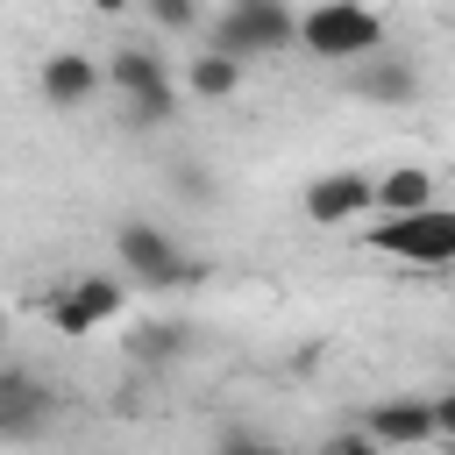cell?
Here are the masks:
<instances>
[{"mask_svg": "<svg viewBox=\"0 0 455 455\" xmlns=\"http://www.w3.org/2000/svg\"><path fill=\"white\" fill-rule=\"evenodd\" d=\"M50 419H57V391L36 370L0 363V441H36Z\"/></svg>", "mask_w": 455, "mask_h": 455, "instance_id": "8992f818", "label": "cell"}, {"mask_svg": "<svg viewBox=\"0 0 455 455\" xmlns=\"http://www.w3.org/2000/svg\"><path fill=\"white\" fill-rule=\"evenodd\" d=\"M114 256H121V270L135 277V284H199V263L171 242V228H156V220H121L114 228Z\"/></svg>", "mask_w": 455, "mask_h": 455, "instance_id": "277c9868", "label": "cell"}, {"mask_svg": "<svg viewBox=\"0 0 455 455\" xmlns=\"http://www.w3.org/2000/svg\"><path fill=\"white\" fill-rule=\"evenodd\" d=\"M384 220H405V213H419V206H434V171H419V164H398V171H384L377 178V199H370Z\"/></svg>", "mask_w": 455, "mask_h": 455, "instance_id": "7c38bea8", "label": "cell"}, {"mask_svg": "<svg viewBox=\"0 0 455 455\" xmlns=\"http://www.w3.org/2000/svg\"><path fill=\"white\" fill-rule=\"evenodd\" d=\"M36 85H43V100H50V107H64V114H71V107H85V100L107 85V71H100V57H92V50H50V57H43V71H36Z\"/></svg>", "mask_w": 455, "mask_h": 455, "instance_id": "9c48e42d", "label": "cell"}, {"mask_svg": "<svg viewBox=\"0 0 455 455\" xmlns=\"http://www.w3.org/2000/svg\"><path fill=\"white\" fill-rule=\"evenodd\" d=\"M370 199H377V178H370V171H320L299 206H306L313 228H348V220L370 213Z\"/></svg>", "mask_w": 455, "mask_h": 455, "instance_id": "52a82bcc", "label": "cell"}, {"mask_svg": "<svg viewBox=\"0 0 455 455\" xmlns=\"http://www.w3.org/2000/svg\"><path fill=\"white\" fill-rule=\"evenodd\" d=\"M213 455H284L263 427H220V441H213Z\"/></svg>", "mask_w": 455, "mask_h": 455, "instance_id": "5bb4252c", "label": "cell"}, {"mask_svg": "<svg viewBox=\"0 0 455 455\" xmlns=\"http://www.w3.org/2000/svg\"><path fill=\"white\" fill-rule=\"evenodd\" d=\"M135 348H142V355H178V327H142Z\"/></svg>", "mask_w": 455, "mask_h": 455, "instance_id": "d6986e66", "label": "cell"}, {"mask_svg": "<svg viewBox=\"0 0 455 455\" xmlns=\"http://www.w3.org/2000/svg\"><path fill=\"white\" fill-rule=\"evenodd\" d=\"M363 434L391 455V448H427L434 441V405L427 398H377L363 412Z\"/></svg>", "mask_w": 455, "mask_h": 455, "instance_id": "8fae6325", "label": "cell"}, {"mask_svg": "<svg viewBox=\"0 0 455 455\" xmlns=\"http://www.w3.org/2000/svg\"><path fill=\"white\" fill-rule=\"evenodd\" d=\"M448 455H455V448H448Z\"/></svg>", "mask_w": 455, "mask_h": 455, "instance_id": "44dd1931", "label": "cell"}, {"mask_svg": "<svg viewBox=\"0 0 455 455\" xmlns=\"http://www.w3.org/2000/svg\"><path fill=\"white\" fill-rule=\"evenodd\" d=\"M348 92L377 100V107H405V100H419V64L398 57V50H377L363 64H348Z\"/></svg>", "mask_w": 455, "mask_h": 455, "instance_id": "30bf717a", "label": "cell"}, {"mask_svg": "<svg viewBox=\"0 0 455 455\" xmlns=\"http://www.w3.org/2000/svg\"><path fill=\"white\" fill-rule=\"evenodd\" d=\"M427 405H434V441H448V448H455V384H448L441 398H427Z\"/></svg>", "mask_w": 455, "mask_h": 455, "instance_id": "ac0fdd59", "label": "cell"}, {"mask_svg": "<svg viewBox=\"0 0 455 455\" xmlns=\"http://www.w3.org/2000/svg\"><path fill=\"white\" fill-rule=\"evenodd\" d=\"M100 71H107V85L128 100V121H135V128H164V121H178V78H171V57H164V50H149V43H121Z\"/></svg>", "mask_w": 455, "mask_h": 455, "instance_id": "6da1fadb", "label": "cell"}, {"mask_svg": "<svg viewBox=\"0 0 455 455\" xmlns=\"http://www.w3.org/2000/svg\"><path fill=\"white\" fill-rule=\"evenodd\" d=\"M178 192H185L192 206H206V199H213V178H206V164H178Z\"/></svg>", "mask_w": 455, "mask_h": 455, "instance_id": "e0dca14e", "label": "cell"}, {"mask_svg": "<svg viewBox=\"0 0 455 455\" xmlns=\"http://www.w3.org/2000/svg\"><path fill=\"white\" fill-rule=\"evenodd\" d=\"M299 50L306 57H334V64H363L384 50V14L363 0H320L299 14Z\"/></svg>", "mask_w": 455, "mask_h": 455, "instance_id": "7a4b0ae2", "label": "cell"}, {"mask_svg": "<svg viewBox=\"0 0 455 455\" xmlns=\"http://www.w3.org/2000/svg\"><path fill=\"white\" fill-rule=\"evenodd\" d=\"M149 21H156L164 36H178V28H192V21H199V7H192V0H156V7H149Z\"/></svg>", "mask_w": 455, "mask_h": 455, "instance_id": "9a60e30c", "label": "cell"}, {"mask_svg": "<svg viewBox=\"0 0 455 455\" xmlns=\"http://www.w3.org/2000/svg\"><path fill=\"white\" fill-rule=\"evenodd\" d=\"M277 50H299V14L284 0H235L213 21V57H228V64L277 57Z\"/></svg>", "mask_w": 455, "mask_h": 455, "instance_id": "3957f363", "label": "cell"}, {"mask_svg": "<svg viewBox=\"0 0 455 455\" xmlns=\"http://www.w3.org/2000/svg\"><path fill=\"white\" fill-rule=\"evenodd\" d=\"M128 306V284H114V277H71L57 299H50V320H57V334H92V327H107L114 313Z\"/></svg>", "mask_w": 455, "mask_h": 455, "instance_id": "ba28073f", "label": "cell"}, {"mask_svg": "<svg viewBox=\"0 0 455 455\" xmlns=\"http://www.w3.org/2000/svg\"><path fill=\"white\" fill-rule=\"evenodd\" d=\"M320 455H384V448H377L363 427H341V434H327V448H320Z\"/></svg>", "mask_w": 455, "mask_h": 455, "instance_id": "2e32d148", "label": "cell"}, {"mask_svg": "<svg viewBox=\"0 0 455 455\" xmlns=\"http://www.w3.org/2000/svg\"><path fill=\"white\" fill-rule=\"evenodd\" d=\"M370 249L398 256V263H455V206H419L405 220L370 228Z\"/></svg>", "mask_w": 455, "mask_h": 455, "instance_id": "5b68a950", "label": "cell"}, {"mask_svg": "<svg viewBox=\"0 0 455 455\" xmlns=\"http://www.w3.org/2000/svg\"><path fill=\"white\" fill-rule=\"evenodd\" d=\"M0 341H7V313H0Z\"/></svg>", "mask_w": 455, "mask_h": 455, "instance_id": "ffe728a7", "label": "cell"}, {"mask_svg": "<svg viewBox=\"0 0 455 455\" xmlns=\"http://www.w3.org/2000/svg\"><path fill=\"white\" fill-rule=\"evenodd\" d=\"M235 85H242V64H228V57H185V92L192 100H235Z\"/></svg>", "mask_w": 455, "mask_h": 455, "instance_id": "4fadbf2b", "label": "cell"}]
</instances>
